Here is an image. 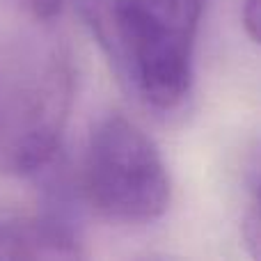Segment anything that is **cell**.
I'll return each instance as SVG.
<instances>
[{
  "label": "cell",
  "mask_w": 261,
  "mask_h": 261,
  "mask_svg": "<svg viewBox=\"0 0 261 261\" xmlns=\"http://www.w3.org/2000/svg\"><path fill=\"white\" fill-rule=\"evenodd\" d=\"M71 99V60L58 41L0 37V172L35 174L53 161Z\"/></svg>",
  "instance_id": "cell-1"
},
{
  "label": "cell",
  "mask_w": 261,
  "mask_h": 261,
  "mask_svg": "<svg viewBox=\"0 0 261 261\" xmlns=\"http://www.w3.org/2000/svg\"><path fill=\"white\" fill-rule=\"evenodd\" d=\"M83 193L103 218L147 225L167 211L170 176L158 147L124 115H108L90 133Z\"/></svg>",
  "instance_id": "cell-2"
},
{
  "label": "cell",
  "mask_w": 261,
  "mask_h": 261,
  "mask_svg": "<svg viewBox=\"0 0 261 261\" xmlns=\"http://www.w3.org/2000/svg\"><path fill=\"white\" fill-rule=\"evenodd\" d=\"M117 81L156 110H174L193 87V48L156 32L122 0H76Z\"/></svg>",
  "instance_id": "cell-3"
},
{
  "label": "cell",
  "mask_w": 261,
  "mask_h": 261,
  "mask_svg": "<svg viewBox=\"0 0 261 261\" xmlns=\"http://www.w3.org/2000/svg\"><path fill=\"white\" fill-rule=\"evenodd\" d=\"M83 243L76 231L58 216H25L0 222V259H83Z\"/></svg>",
  "instance_id": "cell-4"
},
{
  "label": "cell",
  "mask_w": 261,
  "mask_h": 261,
  "mask_svg": "<svg viewBox=\"0 0 261 261\" xmlns=\"http://www.w3.org/2000/svg\"><path fill=\"white\" fill-rule=\"evenodd\" d=\"M126 9L156 32L195 48L206 0H122Z\"/></svg>",
  "instance_id": "cell-5"
},
{
  "label": "cell",
  "mask_w": 261,
  "mask_h": 261,
  "mask_svg": "<svg viewBox=\"0 0 261 261\" xmlns=\"http://www.w3.org/2000/svg\"><path fill=\"white\" fill-rule=\"evenodd\" d=\"M9 3L23 7L37 18H53L62 7V0H9Z\"/></svg>",
  "instance_id": "cell-6"
},
{
  "label": "cell",
  "mask_w": 261,
  "mask_h": 261,
  "mask_svg": "<svg viewBox=\"0 0 261 261\" xmlns=\"http://www.w3.org/2000/svg\"><path fill=\"white\" fill-rule=\"evenodd\" d=\"M259 9H261L259 0H243V28L252 44L259 41V18H261Z\"/></svg>",
  "instance_id": "cell-7"
}]
</instances>
